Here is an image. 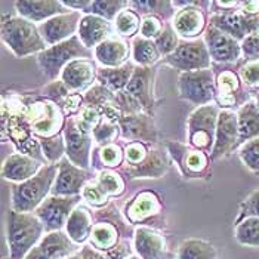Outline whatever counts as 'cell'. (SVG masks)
Returning a JSON list of instances; mask_svg holds the SVG:
<instances>
[{"instance_id": "7402d4cb", "label": "cell", "mask_w": 259, "mask_h": 259, "mask_svg": "<svg viewBox=\"0 0 259 259\" xmlns=\"http://www.w3.org/2000/svg\"><path fill=\"white\" fill-rule=\"evenodd\" d=\"M123 212L131 224H144L161 212V200L154 191H141L124 204Z\"/></svg>"}, {"instance_id": "5b68a950", "label": "cell", "mask_w": 259, "mask_h": 259, "mask_svg": "<svg viewBox=\"0 0 259 259\" xmlns=\"http://www.w3.org/2000/svg\"><path fill=\"white\" fill-rule=\"evenodd\" d=\"M92 54L94 52L81 43L79 36H74L62 43L49 46L43 52H40L37 55V64L41 73L49 80L55 81L61 77L62 70L70 62L81 58L92 60Z\"/></svg>"}, {"instance_id": "b9f144b4", "label": "cell", "mask_w": 259, "mask_h": 259, "mask_svg": "<svg viewBox=\"0 0 259 259\" xmlns=\"http://www.w3.org/2000/svg\"><path fill=\"white\" fill-rule=\"evenodd\" d=\"M180 36L177 34V31L174 30L172 24H169V22H164L163 31L160 33L159 37L154 40V43H156V46L159 49L160 55L163 58L172 55L177 51V48L180 46Z\"/></svg>"}, {"instance_id": "484cf974", "label": "cell", "mask_w": 259, "mask_h": 259, "mask_svg": "<svg viewBox=\"0 0 259 259\" xmlns=\"http://www.w3.org/2000/svg\"><path fill=\"white\" fill-rule=\"evenodd\" d=\"M113 33L116 31L110 21L104 20L98 15L89 14V15H83L80 21L77 36L81 40V43L92 51V48L95 49L102 41L113 37Z\"/></svg>"}, {"instance_id": "9c48e42d", "label": "cell", "mask_w": 259, "mask_h": 259, "mask_svg": "<svg viewBox=\"0 0 259 259\" xmlns=\"http://www.w3.org/2000/svg\"><path fill=\"white\" fill-rule=\"evenodd\" d=\"M178 92L182 100L194 105L212 104L217 97V76L212 68L181 73L178 81Z\"/></svg>"}, {"instance_id": "4fadbf2b", "label": "cell", "mask_w": 259, "mask_h": 259, "mask_svg": "<svg viewBox=\"0 0 259 259\" xmlns=\"http://www.w3.org/2000/svg\"><path fill=\"white\" fill-rule=\"evenodd\" d=\"M244 83L234 70H221L217 74V97L215 102L221 110H233L243 107L249 100Z\"/></svg>"}, {"instance_id": "7bdbcfd3", "label": "cell", "mask_w": 259, "mask_h": 259, "mask_svg": "<svg viewBox=\"0 0 259 259\" xmlns=\"http://www.w3.org/2000/svg\"><path fill=\"white\" fill-rule=\"evenodd\" d=\"M127 6H129V2H126V0H113V2L94 0L91 14L98 15L101 18L111 22L113 20H116V17Z\"/></svg>"}, {"instance_id": "8d00e7d4", "label": "cell", "mask_w": 259, "mask_h": 259, "mask_svg": "<svg viewBox=\"0 0 259 259\" xmlns=\"http://www.w3.org/2000/svg\"><path fill=\"white\" fill-rule=\"evenodd\" d=\"M141 24H142V18L140 14L135 9H132L131 6H127L116 17L114 31L121 39H129V37H134L135 34H138V31L141 30Z\"/></svg>"}, {"instance_id": "f907efd6", "label": "cell", "mask_w": 259, "mask_h": 259, "mask_svg": "<svg viewBox=\"0 0 259 259\" xmlns=\"http://www.w3.org/2000/svg\"><path fill=\"white\" fill-rule=\"evenodd\" d=\"M259 218V188L250 193L240 204V212L236 224L244 218Z\"/></svg>"}, {"instance_id": "6da1fadb", "label": "cell", "mask_w": 259, "mask_h": 259, "mask_svg": "<svg viewBox=\"0 0 259 259\" xmlns=\"http://www.w3.org/2000/svg\"><path fill=\"white\" fill-rule=\"evenodd\" d=\"M2 104L18 111L37 140L57 137L65 127L67 117L60 104L43 95L28 101H24L21 97H12L8 102L2 100Z\"/></svg>"}, {"instance_id": "277c9868", "label": "cell", "mask_w": 259, "mask_h": 259, "mask_svg": "<svg viewBox=\"0 0 259 259\" xmlns=\"http://www.w3.org/2000/svg\"><path fill=\"white\" fill-rule=\"evenodd\" d=\"M2 40L17 58L39 55L48 48L40 34L39 25L22 17H3Z\"/></svg>"}, {"instance_id": "83f0119b", "label": "cell", "mask_w": 259, "mask_h": 259, "mask_svg": "<svg viewBox=\"0 0 259 259\" xmlns=\"http://www.w3.org/2000/svg\"><path fill=\"white\" fill-rule=\"evenodd\" d=\"M167 160L164 157V154L157 150V148H150V153L147 156V159L144 160L138 166H121L119 170L123 172L124 175H127V178L131 180H137V178H160L167 172Z\"/></svg>"}, {"instance_id": "44dd1931", "label": "cell", "mask_w": 259, "mask_h": 259, "mask_svg": "<svg viewBox=\"0 0 259 259\" xmlns=\"http://www.w3.org/2000/svg\"><path fill=\"white\" fill-rule=\"evenodd\" d=\"M120 137L131 142H157L159 134L153 116L147 113L124 114L120 119Z\"/></svg>"}, {"instance_id": "f5cc1de1", "label": "cell", "mask_w": 259, "mask_h": 259, "mask_svg": "<svg viewBox=\"0 0 259 259\" xmlns=\"http://www.w3.org/2000/svg\"><path fill=\"white\" fill-rule=\"evenodd\" d=\"M92 3L94 0H65L62 2V5L70 9V11H79L81 14L89 15L92 11Z\"/></svg>"}, {"instance_id": "7dc6e473", "label": "cell", "mask_w": 259, "mask_h": 259, "mask_svg": "<svg viewBox=\"0 0 259 259\" xmlns=\"http://www.w3.org/2000/svg\"><path fill=\"white\" fill-rule=\"evenodd\" d=\"M81 199L86 200V203L94 207H102L108 203L110 197L107 196V193L101 188L100 184L95 180L86 182V185L81 190Z\"/></svg>"}, {"instance_id": "74e56055", "label": "cell", "mask_w": 259, "mask_h": 259, "mask_svg": "<svg viewBox=\"0 0 259 259\" xmlns=\"http://www.w3.org/2000/svg\"><path fill=\"white\" fill-rule=\"evenodd\" d=\"M234 237L241 246L259 247V218H244L236 224Z\"/></svg>"}, {"instance_id": "7a4b0ae2", "label": "cell", "mask_w": 259, "mask_h": 259, "mask_svg": "<svg viewBox=\"0 0 259 259\" xmlns=\"http://www.w3.org/2000/svg\"><path fill=\"white\" fill-rule=\"evenodd\" d=\"M58 164H45L40 172L30 180L11 185L12 210L20 213L36 212L40 204L52 193L58 177Z\"/></svg>"}, {"instance_id": "f546056e", "label": "cell", "mask_w": 259, "mask_h": 259, "mask_svg": "<svg viewBox=\"0 0 259 259\" xmlns=\"http://www.w3.org/2000/svg\"><path fill=\"white\" fill-rule=\"evenodd\" d=\"M135 62L129 61L121 67L116 68H98V81L104 88L111 91L113 94H119L126 89L135 71Z\"/></svg>"}, {"instance_id": "6f0895ef", "label": "cell", "mask_w": 259, "mask_h": 259, "mask_svg": "<svg viewBox=\"0 0 259 259\" xmlns=\"http://www.w3.org/2000/svg\"><path fill=\"white\" fill-rule=\"evenodd\" d=\"M253 101L256 102V105H258V108H259V91L258 92H255V95H253Z\"/></svg>"}, {"instance_id": "ee69618b", "label": "cell", "mask_w": 259, "mask_h": 259, "mask_svg": "<svg viewBox=\"0 0 259 259\" xmlns=\"http://www.w3.org/2000/svg\"><path fill=\"white\" fill-rule=\"evenodd\" d=\"M120 135V124L116 121L102 117V121L100 123V126L94 131L92 137L94 141L100 145H107L111 144L119 138Z\"/></svg>"}, {"instance_id": "2e32d148", "label": "cell", "mask_w": 259, "mask_h": 259, "mask_svg": "<svg viewBox=\"0 0 259 259\" xmlns=\"http://www.w3.org/2000/svg\"><path fill=\"white\" fill-rule=\"evenodd\" d=\"M209 24L239 40L240 43L247 36L259 33V15L247 17L243 12H240V9L225 14H213L209 18Z\"/></svg>"}, {"instance_id": "4dcf8cb0", "label": "cell", "mask_w": 259, "mask_h": 259, "mask_svg": "<svg viewBox=\"0 0 259 259\" xmlns=\"http://www.w3.org/2000/svg\"><path fill=\"white\" fill-rule=\"evenodd\" d=\"M94 225L95 224L92 222V213L89 212V209L79 204L67 221L65 233L76 244H81L91 237Z\"/></svg>"}, {"instance_id": "bcb514c9", "label": "cell", "mask_w": 259, "mask_h": 259, "mask_svg": "<svg viewBox=\"0 0 259 259\" xmlns=\"http://www.w3.org/2000/svg\"><path fill=\"white\" fill-rule=\"evenodd\" d=\"M240 79L249 89L259 91V60L253 61H241V64L237 68Z\"/></svg>"}, {"instance_id": "ac0fdd59", "label": "cell", "mask_w": 259, "mask_h": 259, "mask_svg": "<svg viewBox=\"0 0 259 259\" xmlns=\"http://www.w3.org/2000/svg\"><path fill=\"white\" fill-rule=\"evenodd\" d=\"M60 80L73 94L88 92L98 80L97 64L86 58L73 61L62 70Z\"/></svg>"}, {"instance_id": "4316f807", "label": "cell", "mask_w": 259, "mask_h": 259, "mask_svg": "<svg viewBox=\"0 0 259 259\" xmlns=\"http://www.w3.org/2000/svg\"><path fill=\"white\" fill-rule=\"evenodd\" d=\"M15 9L20 14V17L31 22H45L57 15L65 14L70 9H67L62 2L57 0H45V2H17Z\"/></svg>"}, {"instance_id": "836d02e7", "label": "cell", "mask_w": 259, "mask_h": 259, "mask_svg": "<svg viewBox=\"0 0 259 259\" xmlns=\"http://www.w3.org/2000/svg\"><path fill=\"white\" fill-rule=\"evenodd\" d=\"M91 243L97 250H111L119 244V230L110 222H98L91 231Z\"/></svg>"}, {"instance_id": "f1b7e54d", "label": "cell", "mask_w": 259, "mask_h": 259, "mask_svg": "<svg viewBox=\"0 0 259 259\" xmlns=\"http://www.w3.org/2000/svg\"><path fill=\"white\" fill-rule=\"evenodd\" d=\"M36 247L49 259H68L76 255V243L62 230L48 233Z\"/></svg>"}, {"instance_id": "f6af8a7d", "label": "cell", "mask_w": 259, "mask_h": 259, "mask_svg": "<svg viewBox=\"0 0 259 259\" xmlns=\"http://www.w3.org/2000/svg\"><path fill=\"white\" fill-rule=\"evenodd\" d=\"M239 157L249 170L259 174V138L243 144L239 148Z\"/></svg>"}, {"instance_id": "d6a6232c", "label": "cell", "mask_w": 259, "mask_h": 259, "mask_svg": "<svg viewBox=\"0 0 259 259\" xmlns=\"http://www.w3.org/2000/svg\"><path fill=\"white\" fill-rule=\"evenodd\" d=\"M177 259H218V252L207 240L187 239L178 246Z\"/></svg>"}, {"instance_id": "f35d334b", "label": "cell", "mask_w": 259, "mask_h": 259, "mask_svg": "<svg viewBox=\"0 0 259 259\" xmlns=\"http://www.w3.org/2000/svg\"><path fill=\"white\" fill-rule=\"evenodd\" d=\"M98 160L101 163V170L104 169H120L124 161V150L119 144L111 142L107 145H101L98 153Z\"/></svg>"}, {"instance_id": "9a60e30c", "label": "cell", "mask_w": 259, "mask_h": 259, "mask_svg": "<svg viewBox=\"0 0 259 259\" xmlns=\"http://www.w3.org/2000/svg\"><path fill=\"white\" fill-rule=\"evenodd\" d=\"M81 18L83 15L79 11H68L65 14L57 15L51 20L39 24L40 34L46 41L48 48L77 36L76 33H79Z\"/></svg>"}, {"instance_id": "816d5d0a", "label": "cell", "mask_w": 259, "mask_h": 259, "mask_svg": "<svg viewBox=\"0 0 259 259\" xmlns=\"http://www.w3.org/2000/svg\"><path fill=\"white\" fill-rule=\"evenodd\" d=\"M241 57L243 61L259 60V33L250 34L241 41Z\"/></svg>"}, {"instance_id": "1f68e13d", "label": "cell", "mask_w": 259, "mask_h": 259, "mask_svg": "<svg viewBox=\"0 0 259 259\" xmlns=\"http://www.w3.org/2000/svg\"><path fill=\"white\" fill-rule=\"evenodd\" d=\"M239 117V148L252 140L259 138V108L253 100L247 101L237 111Z\"/></svg>"}, {"instance_id": "52a82bcc", "label": "cell", "mask_w": 259, "mask_h": 259, "mask_svg": "<svg viewBox=\"0 0 259 259\" xmlns=\"http://www.w3.org/2000/svg\"><path fill=\"white\" fill-rule=\"evenodd\" d=\"M174 8L177 9L175 17L170 24L177 34L182 40L199 39L201 33L207 28V18L204 11L206 8H212V2H197V0H175L172 2Z\"/></svg>"}, {"instance_id": "ab89813d", "label": "cell", "mask_w": 259, "mask_h": 259, "mask_svg": "<svg viewBox=\"0 0 259 259\" xmlns=\"http://www.w3.org/2000/svg\"><path fill=\"white\" fill-rule=\"evenodd\" d=\"M97 182L107 193L108 197H120L124 193V180L121 178L119 172L113 169H104L98 172Z\"/></svg>"}, {"instance_id": "d6986e66", "label": "cell", "mask_w": 259, "mask_h": 259, "mask_svg": "<svg viewBox=\"0 0 259 259\" xmlns=\"http://www.w3.org/2000/svg\"><path fill=\"white\" fill-rule=\"evenodd\" d=\"M58 177L54 184L51 196L58 197H73L81 196V190L89 182V172L84 169H80L76 164H73L67 157L58 163Z\"/></svg>"}, {"instance_id": "5bb4252c", "label": "cell", "mask_w": 259, "mask_h": 259, "mask_svg": "<svg viewBox=\"0 0 259 259\" xmlns=\"http://www.w3.org/2000/svg\"><path fill=\"white\" fill-rule=\"evenodd\" d=\"M204 41L210 55L212 62L217 64H236L241 57V43L234 37L228 36L227 33L221 31L213 25H207L204 31Z\"/></svg>"}, {"instance_id": "30bf717a", "label": "cell", "mask_w": 259, "mask_h": 259, "mask_svg": "<svg viewBox=\"0 0 259 259\" xmlns=\"http://www.w3.org/2000/svg\"><path fill=\"white\" fill-rule=\"evenodd\" d=\"M163 62L175 70H180L181 73L206 70L212 65L206 41L200 37L194 40H181L177 51L163 58Z\"/></svg>"}, {"instance_id": "d4e9b609", "label": "cell", "mask_w": 259, "mask_h": 259, "mask_svg": "<svg viewBox=\"0 0 259 259\" xmlns=\"http://www.w3.org/2000/svg\"><path fill=\"white\" fill-rule=\"evenodd\" d=\"M132 43L121 37H110L94 49V57L104 68H116L129 62Z\"/></svg>"}, {"instance_id": "11a10c76", "label": "cell", "mask_w": 259, "mask_h": 259, "mask_svg": "<svg viewBox=\"0 0 259 259\" xmlns=\"http://www.w3.org/2000/svg\"><path fill=\"white\" fill-rule=\"evenodd\" d=\"M241 2L239 0H233V2H221V0H215L212 2V12L213 14H225V12H231L239 9Z\"/></svg>"}, {"instance_id": "d590c367", "label": "cell", "mask_w": 259, "mask_h": 259, "mask_svg": "<svg viewBox=\"0 0 259 259\" xmlns=\"http://www.w3.org/2000/svg\"><path fill=\"white\" fill-rule=\"evenodd\" d=\"M129 6L135 9L140 15H154L160 20H172L177 14L172 2H157V0H140V2H129Z\"/></svg>"}, {"instance_id": "60d3db41", "label": "cell", "mask_w": 259, "mask_h": 259, "mask_svg": "<svg viewBox=\"0 0 259 259\" xmlns=\"http://www.w3.org/2000/svg\"><path fill=\"white\" fill-rule=\"evenodd\" d=\"M40 145L45 154V159L49 164H58L64 159V154H67V147L64 135H57L52 138H40Z\"/></svg>"}, {"instance_id": "e575fe53", "label": "cell", "mask_w": 259, "mask_h": 259, "mask_svg": "<svg viewBox=\"0 0 259 259\" xmlns=\"http://www.w3.org/2000/svg\"><path fill=\"white\" fill-rule=\"evenodd\" d=\"M161 58L154 40L137 36L132 40V60L138 67H153Z\"/></svg>"}, {"instance_id": "ba28073f", "label": "cell", "mask_w": 259, "mask_h": 259, "mask_svg": "<svg viewBox=\"0 0 259 259\" xmlns=\"http://www.w3.org/2000/svg\"><path fill=\"white\" fill-rule=\"evenodd\" d=\"M166 148L185 180L209 178L212 175V159L207 153L191 147L190 144H182L178 141H167Z\"/></svg>"}, {"instance_id": "cb8c5ba5", "label": "cell", "mask_w": 259, "mask_h": 259, "mask_svg": "<svg viewBox=\"0 0 259 259\" xmlns=\"http://www.w3.org/2000/svg\"><path fill=\"white\" fill-rule=\"evenodd\" d=\"M45 164L22 153H14L8 156L2 164V177L5 180L20 184L36 177Z\"/></svg>"}, {"instance_id": "3957f363", "label": "cell", "mask_w": 259, "mask_h": 259, "mask_svg": "<svg viewBox=\"0 0 259 259\" xmlns=\"http://www.w3.org/2000/svg\"><path fill=\"white\" fill-rule=\"evenodd\" d=\"M46 231L43 222L34 212L20 213L8 212V246L11 250L9 259H25L27 255L39 244Z\"/></svg>"}, {"instance_id": "c3c4849f", "label": "cell", "mask_w": 259, "mask_h": 259, "mask_svg": "<svg viewBox=\"0 0 259 259\" xmlns=\"http://www.w3.org/2000/svg\"><path fill=\"white\" fill-rule=\"evenodd\" d=\"M150 153V147L144 142H129L124 147V166H138L147 159Z\"/></svg>"}, {"instance_id": "680465c9", "label": "cell", "mask_w": 259, "mask_h": 259, "mask_svg": "<svg viewBox=\"0 0 259 259\" xmlns=\"http://www.w3.org/2000/svg\"><path fill=\"white\" fill-rule=\"evenodd\" d=\"M127 259H141L140 256H138V255H132V256H129V258Z\"/></svg>"}, {"instance_id": "9f6ffc18", "label": "cell", "mask_w": 259, "mask_h": 259, "mask_svg": "<svg viewBox=\"0 0 259 259\" xmlns=\"http://www.w3.org/2000/svg\"><path fill=\"white\" fill-rule=\"evenodd\" d=\"M80 253L83 259H108L104 253H101L95 247H91V246H84Z\"/></svg>"}, {"instance_id": "7c38bea8", "label": "cell", "mask_w": 259, "mask_h": 259, "mask_svg": "<svg viewBox=\"0 0 259 259\" xmlns=\"http://www.w3.org/2000/svg\"><path fill=\"white\" fill-rule=\"evenodd\" d=\"M64 140L67 147V159L80 169L89 170L92 164V142L94 137L83 134L77 127L74 116L68 117L64 127Z\"/></svg>"}, {"instance_id": "ffe728a7", "label": "cell", "mask_w": 259, "mask_h": 259, "mask_svg": "<svg viewBox=\"0 0 259 259\" xmlns=\"http://www.w3.org/2000/svg\"><path fill=\"white\" fill-rule=\"evenodd\" d=\"M154 67H137L134 76L126 86L124 92L129 94L142 107V110L153 116L156 101H154Z\"/></svg>"}, {"instance_id": "e0dca14e", "label": "cell", "mask_w": 259, "mask_h": 259, "mask_svg": "<svg viewBox=\"0 0 259 259\" xmlns=\"http://www.w3.org/2000/svg\"><path fill=\"white\" fill-rule=\"evenodd\" d=\"M239 117L233 110H221L217 126V140L210 159L218 160L227 156L234 148H239Z\"/></svg>"}, {"instance_id": "8fae6325", "label": "cell", "mask_w": 259, "mask_h": 259, "mask_svg": "<svg viewBox=\"0 0 259 259\" xmlns=\"http://www.w3.org/2000/svg\"><path fill=\"white\" fill-rule=\"evenodd\" d=\"M81 196H73V197H58V196H49L45 200L40 207L34 212L37 215L46 231H61L65 228L67 221L71 217L73 210L80 204Z\"/></svg>"}, {"instance_id": "603a6c76", "label": "cell", "mask_w": 259, "mask_h": 259, "mask_svg": "<svg viewBox=\"0 0 259 259\" xmlns=\"http://www.w3.org/2000/svg\"><path fill=\"white\" fill-rule=\"evenodd\" d=\"M134 246L141 259H164L167 250L164 236L147 225H140L135 230Z\"/></svg>"}, {"instance_id": "db71d44e", "label": "cell", "mask_w": 259, "mask_h": 259, "mask_svg": "<svg viewBox=\"0 0 259 259\" xmlns=\"http://www.w3.org/2000/svg\"><path fill=\"white\" fill-rule=\"evenodd\" d=\"M129 256H132V255H131L129 241H126V240L120 241L114 249L107 252V258L108 259H127Z\"/></svg>"}, {"instance_id": "681fc988", "label": "cell", "mask_w": 259, "mask_h": 259, "mask_svg": "<svg viewBox=\"0 0 259 259\" xmlns=\"http://www.w3.org/2000/svg\"><path fill=\"white\" fill-rule=\"evenodd\" d=\"M163 28H164V24L159 17L147 15V17H142L140 36L144 39L156 40L160 36V33L163 31Z\"/></svg>"}, {"instance_id": "8992f818", "label": "cell", "mask_w": 259, "mask_h": 259, "mask_svg": "<svg viewBox=\"0 0 259 259\" xmlns=\"http://www.w3.org/2000/svg\"><path fill=\"white\" fill-rule=\"evenodd\" d=\"M220 111L217 104L197 107L187 120V144L210 156L217 140Z\"/></svg>"}]
</instances>
